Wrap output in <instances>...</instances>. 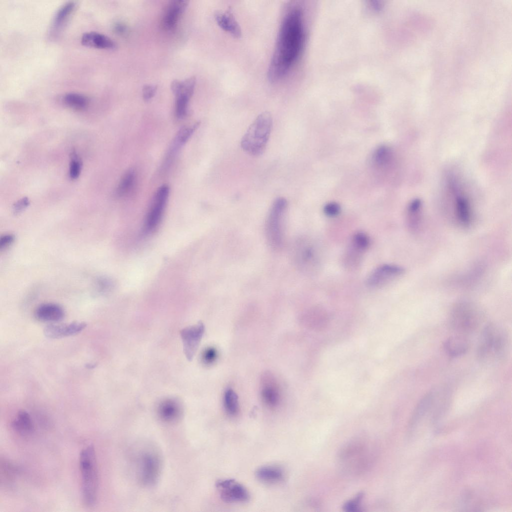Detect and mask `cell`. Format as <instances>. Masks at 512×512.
<instances>
[{
    "label": "cell",
    "mask_w": 512,
    "mask_h": 512,
    "mask_svg": "<svg viewBox=\"0 0 512 512\" xmlns=\"http://www.w3.org/2000/svg\"><path fill=\"white\" fill-rule=\"evenodd\" d=\"M138 476L146 486L156 484L160 476L162 462L159 452L153 448L140 452L137 458Z\"/></svg>",
    "instance_id": "9"
},
{
    "label": "cell",
    "mask_w": 512,
    "mask_h": 512,
    "mask_svg": "<svg viewBox=\"0 0 512 512\" xmlns=\"http://www.w3.org/2000/svg\"><path fill=\"white\" fill-rule=\"evenodd\" d=\"M509 343L506 330L497 324H490L484 328L480 336L478 357L486 363L500 361L506 356Z\"/></svg>",
    "instance_id": "2"
},
{
    "label": "cell",
    "mask_w": 512,
    "mask_h": 512,
    "mask_svg": "<svg viewBox=\"0 0 512 512\" xmlns=\"http://www.w3.org/2000/svg\"><path fill=\"white\" fill-rule=\"evenodd\" d=\"M393 160V152L388 146L378 148L372 154V162L373 166L379 170H386L391 166Z\"/></svg>",
    "instance_id": "25"
},
{
    "label": "cell",
    "mask_w": 512,
    "mask_h": 512,
    "mask_svg": "<svg viewBox=\"0 0 512 512\" xmlns=\"http://www.w3.org/2000/svg\"><path fill=\"white\" fill-rule=\"evenodd\" d=\"M292 257L296 267L302 272H317L321 264L320 252L317 244L308 238L298 240L292 248Z\"/></svg>",
    "instance_id": "7"
},
{
    "label": "cell",
    "mask_w": 512,
    "mask_h": 512,
    "mask_svg": "<svg viewBox=\"0 0 512 512\" xmlns=\"http://www.w3.org/2000/svg\"><path fill=\"white\" fill-rule=\"evenodd\" d=\"M224 405L227 414L230 416H236L239 411L238 396L232 389L228 388L224 396Z\"/></svg>",
    "instance_id": "31"
},
{
    "label": "cell",
    "mask_w": 512,
    "mask_h": 512,
    "mask_svg": "<svg viewBox=\"0 0 512 512\" xmlns=\"http://www.w3.org/2000/svg\"><path fill=\"white\" fill-rule=\"evenodd\" d=\"M287 208L286 200L279 197L274 201L268 212L266 234L268 244L275 250L281 248L283 244L284 222Z\"/></svg>",
    "instance_id": "6"
},
{
    "label": "cell",
    "mask_w": 512,
    "mask_h": 512,
    "mask_svg": "<svg viewBox=\"0 0 512 512\" xmlns=\"http://www.w3.org/2000/svg\"><path fill=\"white\" fill-rule=\"evenodd\" d=\"M214 18L218 24L224 30L236 38L240 37V28L230 10L216 12Z\"/></svg>",
    "instance_id": "23"
},
{
    "label": "cell",
    "mask_w": 512,
    "mask_h": 512,
    "mask_svg": "<svg viewBox=\"0 0 512 512\" xmlns=\"http://www.w3.org/2000/svg\"><path fill=\"white\" fill-rule=\"evenodd\" d=\"M63 100L66 105L76 110H83L88 104V98L78 93H68L64 96Z\"/></svg>",
    "instance_id": "30"
},
{
    "label": "cell",
    "mask_w": 512,
    "mask_h": 512,
    "mask_svg": "<svg viewBox=\"0 0 512 512\" xmlns=\"http://www.w3.org/2000/svg\"><path fill=\"white\" fill-rule=\"evenodd\" d=\"M156 87L154 85H145L142 88L143 98L145 100L151 99L155 94Z\"/></svg>",
    "instance_id": "41"
},
{
    "label": "cell",
    "mask_w": 512,
    "mask_h": 512,
    "mask_svg": "<svg viewBox=\"0 0 512 512\" xmlns=\"http://www.w3.org/2000/svg\"><path fill=\"white\" fill-rule=\"evenodd\" d=\"M216 486L221 499L226 502H244L250 498L247 489L234 480L228 478L218 480Z\"/></svg>",
    "instance_id": "12"
},
{
    "label": "cell",
    "mask_w": 512,
    "mask_h": 512,
    "mask_svg": "<svg viewBox=\"0 0 512 512\" xmlns=\"http://www.w3.org/2000/svg\"><path fill=\"white\" fill-rule=\"evenodd\" d=\"M261 396L264 404L270 408L278 406L281 398L280 387L271 374H264L261 381Z\"/></svg>",
    "instance_id": "15"
},
{
    "label": "cell",
    "mask_w": 512,
    "mask_h": 512,
    "mask_svg": "<svg viewBox=\"0 0 512 512\" xmlns=\"http://www.w3.org/2000/svg\"><path fill=\"white\" fill-rule=\"evenodd\" d=\"M198 126L199 124L196 123L191 126L182 128L174 138L170 151L176 154L180 148L188 140Z\"/></svg>",
    "instance_id": "28"
},
{
    "label": "cell",
    "mask_w": 512,
    "mask_h": 512,
    "mask_svg": "<svg viewBox=\"0 0 512 512\" xmlns=\"http://www.w3.org/2000/svg\"><path fill=\"white\" fill-rule=\"evenodd\" d=\"M12 426L16 431L24 434L32 432L34 428L30 415L24 410L18 412L12 422Z\"/></svg>",
    "instance_id": "26"
},
{
    "label": "cell",
    "mask_w": 512,
    "mask_h": 512,
    "mask_svg": "<svg viewBox=\"0 0 512 512\" xmlns=\"http://www.w3.org/2000/svg\"><path fill=\"white\" fill-rule=\"evenodd\" d=\"M304 321L306 325L310 328L322 331L328 326L330 318L325 310L321 307H316L306 313Z\"/></svg>",
    "instance_id": "19"
},
{
    "label": "cell",
    "mask_w": 512,
    "mask_h": 512,
    "mask_svg": "<svg viewBox=\"0 0 512 512\" xmlns=\"http://www.w3.org/2000/svg\"><path fill=\"white\" fill-rule=\"evenodd\" d=\"M175 112L178 118H183L186 114L190 98L191 96L183 92L175 95Z\"/></svg>",
    "instance_id": "33"
},
{
    "label": "cell",
    "mask_w": 512,
    "mask_h": 512,
    "mask_svg": "<svg viewBox=\"0 0 512 512\" xmlns=\"http://www.w3.org/2000/svg\"><path fill=\"white\" fill-rule=\"evenodd\" d=\"M364 496V495L363 492H360L354 498L348 501L344 504L343 508L345 511L348 512L358 511Z\"/></svg>",
    "instance_id": "35"
},
{
    "label": "cell",
    "mask_w": 512,
    "mask_h": 512,
    "mask_svg": "<svg viewBox=\"0 0 512 512\" xmlns=\"http://www.w3.org/2000/svg\"><path fill=\"white\" fill-rule=\"evenodd\" d=\"M170 189L168 185L162 186L157 190L145 220L144 230L146 234L153 232L160 224L167 202Z\"/></svg>",
    "instance_id": "10"
},
{
    "label": "cell",
    "mask_w": 512,
    "mask_h": 512,
    "mask_svg": "<svg viewBox=\"0 0 512 512\" xmlns=\"http://www.w3.org/2000/svg\"><path fill=\"white\" fill-rule=\"evenodd\" d=\"M96 366V364H88V368H93L95 367Z\"/></svg>",
    "instance_id": "43"
},
{
    "label": "cell",
    "mask_w": 512,
    "mask_h": 512,
    "mask_svg": "<svg viewBox=\"0 0 512 512\" xmlns=\"http://www.w3.org/2000/svg\"><path fill=\"white\" fill-rule=\"evenodd\" d=\"M76 6L74 2L65 3L57 11L53 21V26L58 29L64 26L74 11Z\"/></svg>",
    "instance_id": "27"
},
{
    "label": "cell",
    "mask_w": 512,
    "mask_h": 512,
    "mask_svg": "<svg viewBox=\"0 0 512 512\" xmlns=\"http://www.w3.org/2000/svg\"><path fill=\"white\" fill-rule=\"evenodd\" d=\"M404 272V268L399 266L383 264L370 273L366 280V284L371 288H380L400 276Z\"/></svg>",
    "instance_id": "14"
},
{
    "label": "cell",
    "mask_w": 512,
    "mask_h": 512,
    "mask_svg": "<svg viewBox=\"0 0 512 512\" xmlns=\"http://www.w3.org/2000/svg\"><path fill=\"white\" fill-rule=\"evenodd\" d=\"M370 240L364 232H358L352 238L350 244L362 252L366 250L369 246Z\"/></svg>",
    "instance_id": "34"
},
{
    "label": "cell",
    "mask_w": 512,
    "mask_h": 512,
    "mask_svg": "<svg viewBox=\"0 0 512 512\" xmlns=\"http://www.w3.org/2000/svg\"><path fill=\"white\" fill-rule=\"evenodd\" d=\"M114 28L116 32L119 33H122L126 30V26L121 24H116Z\"/></svg>",
    "instance_id": "42"
},
{
    "label": "cell",
    "mask_w": 512,
    "mask_h": 512,
    "mask_svg": "<svg viewBox=\"0 0 512 512\" xmlns=\"http://www.w3.org/2000/svg\"><path fill=\"white\" fill-rule=\"evenodd\" d=\"M422 206V202L418 198L412 200L408 206V224L410 228L412 230H416L418 226Z\"/></svg>",
    "instance_id": "29"
},
{
    "label": "cell",
    "mask_w": 512,
    "mask_h": 512,
    "mask_svg": "<svg viewBox=\"0 0 512 512\" xmlns=\"http://www.w3.org/2000/svg\"><path fill=\"white\" fill-rule=\"evenodd\" d=\"M64 315L63 308L54 303L42 304L36 308L34 312L36 318L42 322H58L64 318Z\"/></svg>",
    "instance_id": "20"
},
{
    "label": "cell",
    "mask_w": 512,
    "mask_h": 512,
    "mask_svg": "<svg viewBox=\"0 0 512 512\" xmlns=\"http://www.w3.org/2000/svg\"><path fill=\"white\" fill-rule=\"evenodd\" d=\"M30 201L26 198H24L16 202L13 206V212L17 214L22 212L29 205Z\"/></svg>",
    "instance_id": "39"
},
{
    "label": "cell",
    "mask_w": 512,
    "mask_h": 512,
    "mask_svg": "<svg viewBox=\"0 0 512 512\" xmlns=\"http://www.w3.org/2000/svg\"><path fill=\"white\" fill-rule=\"evenodd\" d=\"M15 240V236L12 234H6L2 236L0 238V248L4 250L9 247Z\"/></svg>",
    "instance_id": "40"
},
{
    "label": "cell",
    "mask_w": 512,
    "mask_h": 512,
    "mask_svg": "<svg viewBox=\"0 0 512 512\" xmlns=\"http://www.w3.org/2000/svg\"><path fill=\"white\" fill-rule=\"evenodd\" d=\"M370 452L365 440L356 438L350 441L341 448L338 458L346 471L358 474L364 472L370 464L372 460Z\"/></svg>",
    "instance_id": "5"
},
{
    "label": "cell",
    "mask_w": 512,
    "mask_h": 512,
    "mask_svg": "<svg viewBox=\"0 0 512 512\" xmlns=\"http://www.w3.org/2000/svg\"><path fill=\"white\" fill-rule=\"evenodd\" d=\"M81 43L84 46L98 49H114L116 47L114 42L104 34L90 32L84 33L82 36Z\"/></svg>",
    "instance_id": "21"
},
{
    "label": "cell",
    "mask_w": 512,
    "mask_h": 512,
    "mask_svg": "<svg viewBox=\"0 0 512 512\" xmlns=\"http://www.w3.org/2000/svg\"><path fill=\"white\" fill-rule=\"evenodd\" d=\"M81 164L79 160L74 156L70 162V176L71 178L76 179L80 173Z\"/></svg>",
    "instance_id": "37"
},
{
    "label": "cell",
    "mask_w": 512,
    "mask_h": 512,
    "mask_svg": "<svg viewBox=\"0 0 512 512\" xmlns=\"http://www.w3.org/2000/svg\"><path fill=\"white\" fill-rule=\"evenodd\" d=\"M458 180L454 176H450L448 180V189L454 199L456 216L460 224L468 226L472 220V210L470 202L462 192Z\"/></svg>",
    "instance_id": "11"
},
{
    "label": "cell",
    "mask_w": 512,
    "mask_h": 512,
    "mask_svg": "<svg viewBox=\"0 0 512 512\" xmlns=\"http://www.w3.org/2000/svg\"><path fill=\"white\" fill-rule=\"evenodd\" d=\"M449 322L451 327L462 333L473 332L478 328L482 321V314L472 304L460 303L452 309Z\"/></svg>",
    "instance_id": "8"
},
{
    "label": "cell",
    "mask_w": 512,
    "mask_h": 512,
    "mask_svg": "<svg viewBox=\"0 0 512 512\" xmlns=\"http://www.w3.org/2000/svg\"><path fill=\"white\" fill-rule=\"evenodd\" d=\"M84 322H74L69 324H51L44 328V335L51 338H59L71 336L80 332L86 327Z\"/></svg>",
    "instance_id": "16"
},
{
    "label": "cell",
    "mask_w": 512,
    "mask_h": 512,
    "mask_svg": "<svg viewBox=\"0 0 512 512\" xmlns=\"http://www.w3.org/2000/svg\"><path fill=\"white\" fill-rule=\"evenodd\" d=\"M256 476L260 481L268 484H276L282 481L284 478L283 470L276 466H264L256 472Z\"/></svg>",
    "instance_id": "24"
},
{
    "label": "cell",
    "mask_w": 512,
    "mask_h": 512,
    "mask_svg": "<svg viewBox=\"0 0 512 512\" xmlns=\"http://www.w3.org/2000/svg\"><path fill=\"white\" fill-rule=\"evenodd\" d=\"M217 356L216 350L212 347H209L203 352L202 358L204 364H210L216 360Z\"/></svg>",
    "instance_id": "36"
},
{
    "label": "cell",
    "mask_w": 512,
    "mask_h": 512,
    "mask_svg": "<svg viewBox=\"0 0 512 512\" xmlns=\"http://www.w3.org/2000/svg\"><path fill=\"white\" fill-rule=\"evenodd\" d=\"M204 332V326L200 322L193 326L185 328L180 330V334L182 342L184 352L189 361H191L193 358Z\"/></svg>",
    "instance_id": "13"
},
{
    "label": "cell",
    "mask_w": 512,
    "mask_h": 512,
    "mask_svg": "<svg viewBox=\"0 0 512 512\" xmlns=\"http://www.w3.org/2000/svg\"><path fill=\"white\" fill-rule=\"evenodd\" d=\"M272 126V118L269 112L260 114L242 136L240 141L242 149L251 156L262 154L266 149Z\"/></svg>",
    "instance_id": "4"
},
{
    "label": "cell",
    "mask_w": 512,
    "mask_h": 512,
    "mask_svg": "<svg viewBox=\"0 0 512 512\" xmlns=\"http://www.w3.org/2000/svg\"><path fill=\"white\" fill-rule=\"evenodd\" d=\"M157 412L159 418L162 422L168 424L175 423L182 418V406L176 398H166L159 404Z\"/></svg>",
    "instance_id": "17"
},
{
    "label": "cell",
    "mask_w": 512,
    "mask_h": 512,
    "mask_svg": "<svg viewBox=\"0 0 512 512\" xmlns=\"http://www.w3.org/2000/svg\"><path fill=\"white\" fill-rule=\"evenodd\" d=\"M136 178L135 172L132 170L128 171L122 178L116 190V194L123 196L132 190Z\"/></svg>",
    "instance_id": "32"
},
{
    "label": "cell",
    "mask_w": 512,
    "mask_h": 512,
    "mask_svg": "<svg viewBox=\"0 0 512 512\" xmlns=\"http://www.w3.org/2000/svg\"><path fill=\"white\" fill-rule=\"evenodd\" d=\"M305 41L303 12L294 2L282 12L274 50L268 71V80L276 82L284 78L299 58Z\"/></svg>",
    "instance_id": "1"
},
{
    "label": "cell",
    "mask_w": 512,
    "mask_h": 512,
    "mask_svg": "<svg viewBox=\"0 0 512 512\" xmlns=\"http://www.w3.org/2000/svg\"><path fill=\"white\" fill-rule=\"evenodd\" d=\"M188 3V2L185 0H174L170 2L162 20L164 27L166 30H171L175 28Z\"/></svg>",
    "instance_id": "18"
},
{
    "label": "cell",
    "mask_w": 512,
    "mask_h": 512,
    "mask_svg": "<svg viewBox=\"0 0 512 512\" xmlns=\"http://www.w3.org/2000/svg\"><path fill=\"white\" fill-rule=\"evenodd\" d=\"M444 349L451 357H458L465 354L470 347L468 340L464 336L455 335L448 338L444 343Z\"/></svg>",
    "instance_id": "22"
},
{
    "label": "cell",
    "mask_w": 512,
    "mask_h": 512,
    "mask_svg": "<svg viewBox=\"0 0 512 512\" xmlns=\"http://www.w3.org/2000/svg\"><path fill=\"white\" fill-rule=\"evenodd\" d=\"M82 496L84 504L92 506L98 495V478L96 458L92 445L82 450L80 455Z\"/></svg>",
    "instance_id": "3"
},
{
    "label": "cell",
    "mask_w": 512,
    "mask_h": 512,
    "mask_svg": "<svg viewBox=\"0 0 512 512\" xmlns=\"http://www.w3.org/2000/svg\"><path fill=\"white\" fill-rule=\"evenodd\" d=\"M340 212V205L335 202H330L326 204L324 208V214L328 216H335L339 214Z\"/></svg>",
    "instance_id": "38"
}]
</instances>
